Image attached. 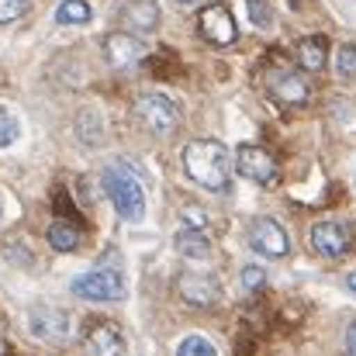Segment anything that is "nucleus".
<instances>
[{
    "label": "nucleus",
    "instance_id": "1",
    "mask_svg": "<svg viewBox=\"0 0 356 356\" xmlns=\"http://www.w3.org/2000/svg\"><path fill=\"white\" fill-rule=\"evenodd\" d=\"M180 163H184V173L204 191L225 194L232 184V152L215 138H191L180 152Z\"/></svg>",
    "mask_w": 356,
    "mask_h": 356
},
{
    "label": "nucleus",
    "instance_id": "2",
    "mask_svg": "<svg viewBox=\"0 0 356 356\" xmlns=\"http://www.w3.org/2000/svg\"><path fill=\"white\" fill-rule=\"evenodd\" d=\"M104 191H108L115 211L124 222H142V215H145V191H142L138 173L128 163L118 159V163H111L104 170Z\"/></svg>",
    "mask_w": 356,
    "mask_h": 356
},
{
    "label": "nucleus",
    "instance_id": "3",
    "mask_svg": "<svg viewBox=\"0 0 356 356\" xmlns=\"http://www.w3.org/2000/svg\"><path fill=\"white\" fill-rule=\"evenodd\" d=\"M263 87H266L270 101H277L280 108H301L312 94L305 73H298L294 66H284V63H273L263 73Z\"/></svg>",
    "mask_w": 356,
    "mask_h": 356
},
{
    "label": "nucleus",
    "instance_id": "4",
    "mask_svg": "<svg viewBox=\"0 0 356 356\" xmlns=\"http://www.w3.org/2000/svg\"><path fill=\"white\" fill-rule=\"evenodd\" d=\"M135 118L142 121L156 138H166L170 131H177L180 124V108L166 97V94H142L135 101Z\"/></svg>",
    "mask_w": 356,
    "mask_h": 356
},
{
    "label": "nucleus",
    "instance_id": "5",
    "mask_svg": "<svg viewBox=\"0 0 356 356\" xmlns=\"http://www.w3.org/2000/svg\"><path fill=\"white\" fill-rule=\"evenodd\" d=\"M232 170H238L245 180H252V184H259V187L280 184V163H277L263 145H238L236 159H232Z\"/></svg>",
    "mask_w": 356,
    "mask_h": 356
},
{
    "label": "nucleus",
    "instance_id": "6",
    "mask_svg": "<svg viewBox=\"0 0 356 356\" xmlns=\"http://www.w3.org/2000/svg\"><path fill=\"white\" fill-rule=\"evenodd\" d=\"M70 291L83 301H121L124 298V280L118 270H90L70 284Z\"/></svg>",
    "mask_w": 356,
    "mask_h": 356
},
{
    "label": "nucleus",
    "instance_id": "7",
    "mask_svg": "<svg viewBox=\"0 0 356 356\" xmlns=\"http://www.w3.org/2000/svg\"><path fill=\"white\" fill-rule=\"evenodd\" d=\"M312 245L318 256L325 259H339L353 249V232L346 222H336V218H325V222H315L312 225Z\"/></svg>",
    "mask_w": 356,
    "mask_h": 356
},
{
    "label": "nucleus",
    "instance_id": "8",
    "mask_svg": "<svg viewBox=\"0 0 356 356\" xmlns=\"http://www.w3.org/2000/svg\"><path fill=\"white\" fill-rule=\"evenodd\" d=\"M28 329L42 343H66L70 339V315L49 305H35L28 312Z\"/></svg>",
    "mask_w": 356,
    "mask_h": 356
},
{
    "label": "nucleus",
    "instance_id": "9",
    "mask_svg": "<svg viewBox=\"0 0 356 356\" xmlns=\"http://www.w3.org/2000/svg\"><path fill=\"white\" fill-rule=\"evenodd\" d=\"M197 28H201V35H204L211 45H232L238 35L236 17H232V10H229L225 3H208V7H201Z\"/></svg>",
    "mask_w": 356,
    "mask_h": 356
},
{
    "label": "nucleus",
    "instance_id": "10",
    "mask_svg": "<svg viewBox=\"0 0 356 356\" xmlns=\"http://www.w3.org/2000/svg\"><path fill=\"white\" fill-rule=\"evenodd\" d=\"M249 245H252L256 252L270 256V259H280V256H287V249H291L287 232H284L280 222H273V218H252V222H249Z\"/></svg>",
    "mask_w": 356,
    "mask_h": 356
},
{
    "label": "nucleus",
    "instance_id": "11",
    "mask_svg": "<svg viewBox=\"0 0 356 356\" xmlns=\"http://www.w3.org/2000/svg\"><path fill=\"white\" fill-rule=\"evenodd\" d=\"M177 294L194 308H215L222 301V287L211 273H184L177 280Z\"/></svg>",
    "mask_w": 356,
    "mask_h": 356
},
{
    "label": "nucleus",
    "instance_id": "12",
    "mask_svg": "<svg viewBox=\"0 0 356 356\" xmlns=\"http://www.w3.org/2000/svg\"><path fill=\"white\" fill-rule=\"evenodd\" d=\"M104 59L118 70H128V66H138L145 59V45L131 35V31H111L104 38Z\"/></svg>",
    "mask_w": 356,
    "mask_h": 356
},
{
    "label": "nucleus",
    "instance_id": "13",
    "mask_svg": "<svg viewBox=\"0 0 356 356\" xmlns=\"http://www.w3.org/2000/svg\"><path fill=\"white\" fill-rule=\"evenodd\" d=\"M159 3L156 0H124L121 3V24H124V31H156L159 28Z\"/></svg>",
    "mask_w": 356,
    "mask_h": 356
},
{
    "label": "nucleus",
    "instance_id": "14",
    "mask_svg": "<svg viewBox=\"0 0 356 356\" xmlns=\"http://www.w3.org/2000/svg\"><path fill=\"white\" fill-rule=\"evenodd\" d=\"M83 346H87V356H121L124 353V339H121V332L115 329V325H108V322L90 325L87 336H83Z\"/></svg>",
    "mask_w": 356,
    "mask_h": 356
},
{
    "label": "nucleus",
    "instance_id": "15",
    "mask_svg": "<svg viewBox=\"0 0 356 356\" xmlns=\"http://www.w3.org/2000/svg\"><path fill=\"white\" fill-rule=\"evenodd\" d=\"M298 66L305 70V73H318V70H325V56H329V38L325 35H308V38H301L298 42Z\"/></svg>",
    "mask_w": 356,
    "mask_h": 356
},
{
    "label": "nucleus",
    "instance_id": "16",
    "mask_svg": "<svg viewBox=\"0 0 356 356\" xmlns=\"http://www.w3.org/2000/svg\"><path fill=\"white\" fill-rule=\"evenodd\" d=\"M173 245H177L180 256H191V259H208L211 256V242L197 229H180L177 238H173Z\"/></svg>",
    "mask_w": 356,
    "mask_h": 356
},
{
    "label": "nucleus",
    "instance_id": "17",
    "mask_svg": "<svg viewBox=\"0 0 356 356\" xmlns=\"http://www.w3.org/2000/svg\"><path fill=\"white\" fill-rule=\"evenodd\" d=\"M45 238H49V245H52L56 252H73V249H80V232H76L73 225H66V222H52Z\"/></svg>",
    "mask_w": 356,
    "mask_h": 356
},
{
    "label": "nucleus",
    "instance_id": "18",
    "mask_svg": "<svg viewBox=\"0 0 356 356\" xmlns=\"http://www.w3.org/2000/svg\"><path fill=\"white\" fill-rule=\"evenodd\" d=\"M90 3L87 0H63L59 7H56V21L59 24H87L90 21Z\"/></svg>",
    "mask_w": 356,
    "mask_h": 356
},
{
    "label": "nucleus",
    "instance_id": "19",
    "mask_svg": "<svg viewBox=\"0 0 356 356\" xmlns=\"http://www.w3.org/2000/svg\"><path fill=\"white\" fill-rule=\"evenodd\" d=\"M17 135H21V121L14 118V111L0 108V149L14 145V142H17Z\"/></svg>",
    "mask_w": 356,
    "mask_h": 356
},
{
    "label": "nucleus",
    "instance_id": "20",
    "mask_svg": "<svg viewBox=\"0 0 356 356\" xmlns=\"http://www.w3.org/2000/svg\"><path fill=\"white\" fill-rule=\"evenodd\" d=\"M336 70H339L343 80H353L356 76V45L353 42L339 45V52H336Z\"/></svg>",
    "mask_w": 356,
    "mask_h": 356
},
{
    "label": "nucleus",
    "instance_id": "21",
    "mask_svg": "<svg viewBox=\"0 0 356 356\" xmlns=\"http://www.w3.org/2000/svg\"><path fill=\"white\" fill-rule=\"evenodd\" d=\"M245 14H249V21H252L256 28H263V31L273 24V10H270L266 0H245Z\"/></svg>",
    "mask_w": 356,
    "mask_h": 356
},
{
    "label": "nucleus",
    "instance_id": "22",
    "mask_svg": "<svg viewBox=\"0 0 356 356\" xmlns=\"http://www.w3.org/2000/svg\"><path fill=\"white\" fill-rule=\"evenodd\" d=\"M177 356H218L215 346L204 339V336H187L180 346H177Z\"/></svg>",
    "mask_w": 356,
    "mask_h": 356
},
{
    "label": "nucleus",
    "instance_id": "23",
    "mask_svg": "<svg viewBox=\"0 0 356 356\" xmlns=\"http://www.w3.org/2000/svg\"><path fill=\"white\" fill-rule=\"evenodd\" d=\"M238 284H242V291H259V287L266 284V273H263V266H242V273H238Z\"/></svg>",
    "mask_w": 356,
    "mask_h": 356
},
{
    "label": "nucleus",
    "instance_id": "24",
    "mask_svg": "<svg viewBox=\"0 0 356 356\" xmlns=\"http://www.w3.org/2000/svg\"><path fill=\"white\" fill-rule=\"evenodd\" d=\"M184 222H187V229L204 232V225H208V211L197 208V204H187V208H184Z\"/></svg>",
    "mask_w": 356,
    "mask_h": 356
},
{
    "label": "nucleus",
    "instance_id": "25",
    "mask_svg": "<svg viewBox=\"0 0 356 356\" xmlns=\"http://www.w3.org/2000/svg\"><path fill=\"white\" fill-rule=\"evenodd\" d=\"M28 0H0V21H17L24 14Z\"/></svg>",
    "mask_w": 356,
    "mask_h": 356
},
{
    "label": "nucleus",
    "instance_id": "26",
    "mask_svg": "<svg viewBox=\"0 0 356 356\" xmlns=\"http://www.w3.org/2000/svg\"><path fill=\"white\" fill-rule=\"evenodd\" d=\"M346 353L356 356V322H350V329H346Z\"/></svg>",
    "mask_w": 356,
    "mask_h": 356
},
{
    "label": "nucleus",
    "instance_id": "27",
    "mask_svg": "<svg viewBox=\"0 0 356 356\" xmlns=\"http://www.w3.org/2000/svg\"><path fill=\"white\" fill-rule=\"evenodd\" d=\"M346 287H350V291H353V294H356V270H353V273H350V277H346Z\"/></svg>",
    "mask_w": 356,
    "mask_h": 356
},
{
    "label": "nucleus",
    "instance_id": "28",
    "mask_svg": "<svg viewBox=\"0 0 356 356\" xmlns=\"http://www.w3.org/2000/svg\"><path fill=\"white\" fill-rule=\"evenodd\" d=\"M177 3H194V0H177Z\"/></svg>",
    "mask_w": 356,
    "mask_h": 356
},
{
    "label": "nucleus",
    "instance_id": "29",
    "mask_svg": "<svg viewBox=\"0 0 356 356\" xmlns=\"http://www.w3.org/2000/svg\"><path fill=\"white\" fill-rule=\"evenodd\" d=\"M0 218H3V204H0Z\"/></svg>",
    "mask_w": 356,
    "mask_h": 356
}]
</instances>
